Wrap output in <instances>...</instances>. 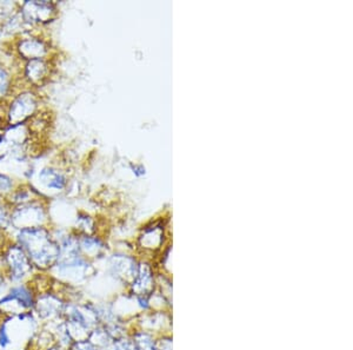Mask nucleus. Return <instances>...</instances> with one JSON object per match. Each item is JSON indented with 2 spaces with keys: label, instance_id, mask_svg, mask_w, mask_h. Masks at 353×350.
I'll list each match as a JSON object with an SVG mask.
<instances>
[{
  "label": "nucleus",
  "instance_id": "1",
  "mask_svg": "<svg viewBox=\"0 0 353 350\" xmlns=\"http://www.w3.org/2000/svg\"><path fill=\"white\" fill-rule=\"evenodd\" d=\"M16 243L39 271H50L59 257V246L48 226L17 230Z\"/></svg>",
  "mask_w": 353,
  "mask_h": 350
},
{
  "label": "nucleus",
  "instance_id": "2",
  "mask_svg": "<svg viewBox=\"0 0 353 350\" xmlns=\"http://www.w3.org/2000/svg\"><path fill=\"white\" fill-rule=\"evenodd\" d=\"M34 271L36 269L28 255L16 242L3 254V269H0V274L6 278L10 286L30 281Z\"/></svg>",
  "mask_w": 353,
  "mask_h": 350
},
{
  "label": "nucleus",
  "instance_id": "3",
  "mask_svg": "<svg viewBox=\"0 0 353 350\" xmlns=\"http://www.w3.org/2000/svg\"><path fill=\"white\" fill-rule=\"evenodd\" d=\"M68 301L61 294L51 289L38 294L33 314L41 326H48L63 320L65 307Z\"/></svg>",
  "mask_w": 353,
  "mask_h": 350
},
{
  "label": "nucleus",
  "instance_id": "4",
  "mask_svg": "<svg viewBox=\"0 0 353 350\" xmlns=\"http://www.w3.org/2000/svg\"><path fill=\"white\" fill-rule=\"evenodd\" d=\"M46 211L37 202H28L12 209L11 213V226L21 230L26 228H37L45 226Z\"/></svg>",
  "mask_w": 353,
  "mask_h": 350
},
{
  "label": "nucleus",
  "instance_id": "5",
  "mask_svg": "<svg viewBox=\"0 0 353 350\" xmlns=\"http://www.w3.org/2000/svg\"><path fill=\"white\" fill-rule=\"evenodd\" d=\"M38 110V98L31 91H24L13 98L8 111V123L11 128L24 124Z\"/></svg>",
  "mask_w": 353,
  "mask_h": 350
},
{
  "label": "nucleus",
  "instance_id": "6",
  "mask_svg": "<svg viewBox=\"0 0 353 350\" xmlns=\"http://www.w3.org/2000/svg\"><path fill=\"white\" fill-rule=\"evenodd\" d=\"M57 8L51 1H26L21 6V18L30 24H46L56 17Z\"/></svg>",
  "mask_w": 353,
  "mask_h": 350
},
{
  "label": "nucleus",
  "instance_id": "7",
  "mask_svg": "<svg viewBox=\"0 0 353 350\" xmlns=\"http://www.w3.org/2000/svg\"><path fill=\"white\" fill-rule=\"evenodd\" d=\"M18 51L19 55L28 61L33 59H45L48 48L46 43L39 38H25L18 45Z\"/></svg>",
  "mask_w": 353,
  "mask_h": 350
},
{
  "label": "nucleus",
  "instance_id": "8",
  "mask_svg": "<svg viewBox=\"0 0 353 350\" xmlns=\"http://www.w3.org/2000/svg\"><path fill=\"white\" fill-rule=\"evenodd\" d=\"M38 179L45 189L51 190V191H63L68 184V179L65 177L64 173L52 166L43 168L39 171Z\"/></svg>",
  "mask_w": 353,
  "mask_h": 350
},
{
  "label": "nucleus",
  "instance_id": "9",
  "mask_svg": "<svg viewBox=\"0 0 353 350\" xmlns=\"http://www.w3.org/2000/svg\"><path fill=\"white\" fill-rule=\"evenodd\" d=\"M50 66L45 59H33L28 61L25 66V78L31 84H41L48 78Z\"/></svg>",
  "mask_w": 353,
  "mask_h": 350
},
{
  "label": "nucleus",
  "instance_id": "10",
  "mask_svg": "<svg viewBox=\"0 0 353 350\" xmlns=\"http://www.w3.org/2000/svg\"><path fill=\"white\" fill-rule=\"evenodd\" d=\"M11 213L12 209H10L4 198L0 197V229H6L11 226Z\"/></svg>",
  "mask_w": 353,
  "mask_h": 350
},
{
  "label": "nucleus",
  "instance_id": "11",
  "mask_svg": "<svg viewBox=\"0 0 353 350\" xmlns=\"http://www.w3.org/2000/svg\"><path fill=\"white\" fill-rule=\"evenodd\" d=\"M11 89V77L10 73L0 66V99H3Z\"/></svg>",
  "mask_w": 353,
  "mask_h": 350
},
{
  "label": "nucleus",
  "instance_id": "12",
  "mask_svg": "<svg viewBox=\"0 0 353 350\" xmlns=\"http://www.w3.org/2000/svg\"><path fill=\"white\" fill-rule=\"evenodd\" d=\"M13 182L6 175L0 173V193H10L12 189Z\"/></svg>",
  "mask_w": 353,
  "mask_h": 350
},
{
  "label": "nucleus",
  "instance_id": "13",
  "mask_svg": "<svg viewBox=\"0 0 353 350\" xmlns=\"http://www.w3.org/2000/svg\"><path fill=\"white\" fill-rule=\"evenodd\" d=\"M48 350H63V349H61V348H59V347H58V346H54V347H52V348H50V349H48Z\"/></svg>",
  "mask_w": 353,
  "mask_h": 350
},
{
  "label": "nucleus",
  "instance_id": "14",
  "mask_svg": "<svg viewBox=\"0 0 353 350\" xmlns=\"http://www.w3.org/2000/svg\"><path fill=\"white\" fill-rule=\"evenodd\" d=\"M1 138H3V136H1V135H0V139H1Z\"/></svg>",
  "mask_w": 353,
  "mask_h": 350
}]
</instances>
